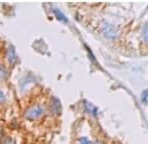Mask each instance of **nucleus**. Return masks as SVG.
<instances>
[{
    "label": "nucleus",
    "instance_id": "1",
    "mask_svg": "<svg viewBox=\"0 0 148 144\" xmlns=\"http://www.w3.org/2000/svg\"><path fill=\"white\" fill-rule=\"evenodd\" d=\"M41 114H42V109L40 107H35L33 109H31L29 112H27L26 117L29 119H35L38 118L39 116H41Z\"/></svg>",
    "mask_w": 148,
    "mask_h": 144
},
{
    "label": "nucleus",
    "instance_id": "2",
    "mask_svg": "<svg viewBox=\"0 0 148 144\" xmlns=\"http://www.w3.org/2000/svg\"><path fill=\"white\" fill-rule=\"evenodd\" d=\"M104 33L107 37H111V38H114L117 35L116 29L111 25H106V27L104 28Z\"/></svg>",
    "mask_w": 148,
    "mask_h": 144
},
{
    "label": "nucleus",
    "instance_id": "3",
    "mask_svg": "<svg viewBox=\"0 0 148 144\" xmlns=\"http://www.w3.org/2000/svg\"><path fill=\"white\" fill-rule=\"evenodd\" d=\"M142 36H143V39H144L146 43H148V23L144 26V28H143Z\"/></svg>",
    "mask_w": 148,
    "mask_h": 144
},
{
    "label": "nucleus",
    "instance_id": "4",
    "mask_svg": "<svg viewBox=\"0 0 148 144\" xmlns=\"http://www.w3.org/2000/svg\"><path fill=\"white\" fill-rule=\"evenodd\" d=\"M0 134H1V131H0Z\"/></svg>",
    "mask_w": 148,
    "mask_h": 144
}]
</instances>
